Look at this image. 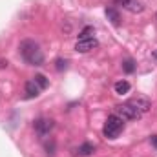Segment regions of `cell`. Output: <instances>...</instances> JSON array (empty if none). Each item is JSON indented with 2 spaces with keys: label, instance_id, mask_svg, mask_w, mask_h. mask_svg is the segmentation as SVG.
Returning a JSON list of instances; mask_svg holds the SVG:
<instances>
[{
  "label": "cell",
  "instance_id": "6da1fadb",
  "mask_svg": "<svg viewBox=\"0 0 157 157\" xmlns=\"http://www.w3.org/2000/svg\"><path fill=\"white\" fill-rule=\"evenodd\" d=\"M20 55L31 66H42V62H44L42 49L39 48V44L35 40H22L20 42Z\"/></svg>",
  "mask_w": 157,
  "mask_h": 157
},
{
  "label": "cell",
  "instance_id": "7a4b0ae2",
  "mask_svg": "<svg viewBox=\"0 0 157 157\" xmlns=\"http://www.w3.org/2000/svg\"><path fill=\"white\" fill-rule=\"evenodd\" d=\"M122 130H124V121L119 117L117 113H115V115H108L106 122H104V128H102L104 137H108V139H117Z\"/></svg>",
  "mask_w": 157,
  "mask_h": 157
},
{
  "label": "cell",
  "instance_id": "3957f363",
  "mask_svg": "<svg viewBox=\"0 0 157 157\" xmlns=\"http://www.w3.org/2000/svg\"><path fill=\"white\" fill-rule=\"evenodd\" d=\"M115 112H117V115L122 121H137V119H141V112L135 108V106H132L130 102H126V104H119L117 108H115Z\"/></svg>",
  "mask_w": 157,
  "mask_h": 157
},
{
  "label": "cell",
  "instance_id": "277c9868",
  "mask_svg": "<svg viewBox=\"0 0 157 157\" xmlns=\"http://www.w3.org/2000/svg\"><path fill=\"white\" fill-rule=\"evenodd\" d=\"M35 132L39 133L40 137H46V135H49V132L53 130V126H55V122L51 121V119H46V117H40L35 121Z\"/></svg>",
  "mask_w": 157,
  "mask_h": 157
},
{
  "label": "cell",
  "instance_id": "5b68a950",
  "mask_svg": "<svg viewBox=\"0 0 157 157\" xmlns=\"http://www.w3.org/2000/svg\"><path fill=\"white\" fill-rule=\"evenodd\" d=\"M130 104H132V106H135L141 113H146V112H150V108H152V101H150L148 97H143V95L133 97V99L130 101Z\"/></svg>",
  "mask_w": 157,
  "mask_h": 157
},
{
  "label": "cell",
  "instance_id": "8992f818",
  "mask_svg": "<svg viewBox=\"0 0 157 157\" xmlns=\"http://www.w3.org/2000/svg\"><path fill=\"white\" fill-rule=\"evenodd\" d=\"M97 46H99V42H97L95 37H91V39H82V40H77L75 51H78V53H88V51L95 49Z\"/></svg>",
  "mask_w": 157,
  "mask_h": 157
},
{
  "label": "cell",
  "instance_id": "52a82bcc",
  "mask_svg": "<svg viewBox=\"0 0 157 157\" xmlns=\"http://www.w3.org/2000/svg\"><path fill=\"white\" fill-rule=\"evenodd\" d=\"M40 93V88H39V84L31 78V80H28L26 82V97L28 99H33V97H37Z\"/></svg>",
  "mask_w": 157,
  "mask_h": 157
},
{
  "label": "cell",
  "instance_id": "ba28073f",
  "mask_svg": "<svg viewBox=\"0 0 157 157\" xmlns=\"http://www.w3.org/2000/svg\"><path fill=\"white\" fill-rule=\"evenodd\" d=\"M106 17L112 24H115V26L121 24V15H119V11L115 7H106Z\"/></svg>",
  "mask_w": 157,
  "mask_h": 157
},
{
  "label": "cell",
  "instance_id": "9c48e42d",
  "mask_svg": "<svg viewBox=\"0 0 157 157\" xmlns=\"http://www.w3.org/2000/svg\"><path fill=\"white\" fill-rule=\"evenodd\" d=\"M130 82L128 80H119V82H115V93H119V95H126L128 91H130Z\"/></svg>",
  "mask_w": 157,
  "mask_h": 157
},
{
  "label": "cell",
  "instance_id": "30bf717a",
  "mask_svg": "<svg viewBox=\"0 0 157 157\" xmlns=\"http://www.w3.org/2000/svg\"><path fill=\"white\" fill-rule=\"evenodd\" d=\"M93 152H95V146H93L91 143H84V144H80V146H78V150H77L78 155H84V157L91 155Z\"/></svg>",
  "mask_w": 157,
  "mask_h": 157
},
{
  "label": "cell",
  "instance_id": "8fae6325",
  "mask_svg": "<svg viewBox=\"0 0 157 157\" xmlns=\"http://www.w3.org/2000/svg\"><path fill=\"white\" fill-rule=\"evenodd\" d=\"M126 9L132 11V13H139V11H143V4L139 0H130V4L126 6Z\"/></svg>",
  "mask_w": 157,
  "mask_h": 157
},
{
  "label": "cell",
  "instance_id": "7c38bea8",
  "mask_svg": "<svg viewBox=\"0 0 157 157\" xmlns=\"http://www.w3.org/2000/svg\"><path fill=\"white\" fill-rule=\"evenodd\" d=\"M44 150H46V155L48 157H53L55 155V141H46L44 143Z\"/></svg>",
  "mask_w": 157,
  "mask_h": 157
},
{
  "label": "cell",
  "instance_id": "4fadbf2b",
  "mask_svg": "<svg viewBox=\"0 0 157 157\" xmlns=\"http://www.w3.org/2000/svg\"><path fill=\"white\" fill-rule=\"evenodd\" d=\"M95 33V29L91 28V26H88V28H84L80 33H78V40H82V39H91V35Z\"/></svg>",
  "mask_w": 157,
  "mask_h": 157
},
{
  "label": "cell",
  "instance_id": "5bb4252c",
  "mask_svg": "<svg viewBox=\"0 0 157 157\" xmlns=\"http://www.w3.org/2000/svg\"><path fill=\"white\" fill-rule=\"evenodd\" d=\"M33 80H35V82H37V84H39V88L40 90H44V88H48V84H49V82H48V78L44 77V75H35V77H33Z\"/></svg>",
  "mask_w": 157,
  "mask_h": 157
},
{
  "label": "cell",
  "instance_id": "9a60e30c",
  "mask_svg": "<svg viewBox=\"0 0 157 157\" xmlns=\"http://www.w3.org/2000/svg\"><path fill=\"white\" fill-rule=\"evenodd\" d=\"M122 70H124L126 73H132V71L135 70V66H133V60H130V59H128V60H124V62H122Z\"/></svg>",
  "mask_w": 157,
  "mask_h": 157
},
{
  "label": "cell",
  "instance_id": "2e32d148",
  "mask_svg": "<svg viewBox=\"0 0 157 157\" xmlns=\"http://www.w3.org/2000/svg\"><path fill=\"white\" fill-rule=\"evenodd\" d=\"M55 64H57L55 68H57L59 71H60V70H66V66H68V62H66V60H62V59H59V60H57Z\"/></svg>",
  "mask_w": 157,
  "mask_h": 157
},
{
  "label": "cell",
  "instance_id": "e0dca14e",
  "mask_svg": "<svg viewBox=\"0 0 157 157\" xmlns=\"http://www.w3.org/2000/svg\"><path fill=\"white\" fill-rule=\"evenodd\" d=\"M115 4H117V6H122V7H126V6L130 4V0H115Z\"/></svg>",
  "mask_w": 157,
  "mask_h": 157
},
{
  "label": "cell",
  "instance_id": "ac0fdd59",
  "mask_svg": "<svg viewBox=\"0 0 157 157\" xmlns=\"http://www.w3.org/2000/svg\"><path fill=\"white\" fill-rule=\"evenodd\" d=\"M150 143H152V144L157 148V135H152V137H150Z\"/></svg>",
  "mask_w": 157,
  "mask_h": 157
},
{
  "label": "cell",
  "instance_id": "d6986e66",
  "mask_svg": "<svg viewBox=\"0 0 157 157\" xmlns=\"http://www.w3.org/2000/svg\"><path fill=\"white\" fill-rule=\"evenodd\" d=\"M154 59H157V49L154 51Z\"/></svg>",
  "mask_w": 157,
  "mask_h": 157
}]
</instances>
